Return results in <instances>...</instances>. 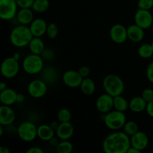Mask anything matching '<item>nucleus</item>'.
Wrapping results in <instances>:
<instances>
[{
	"label": "nucleus",
	"instance_id": "423d86ee",
	"mask_svg": "<svg viewBox=\"0 0 153 153\" xmlns=\"http://www.w3.org/2000/svg\"><path fill=\"white\" fill-rule=\"evenodd\" d=\"M18 136L25 142H31L37 137V127L30 121L22 122L16 128Z\"/></svg>",
	"mask_w": 153,
	"mask_h": 153
},
{
	"label": "nucleus",
	"instance_id": "7c9ffc66",
	"mask_svg": "<svg viewBox=\"0 0 153 153\" xmlns=\"http://www.w3.org/2000/svg\"><path fill=\"white\" fill-rule=\"evenodd\" d=\"M58 120L60 123L70 122L72 118V114L67 108H61L58 112Z\"/></svg>",
	"mask_w": 153,
	"mask_h": 153
},
{
	"label": "nucleus",
	"instance_id": "4c0bfd02",
	"mask_svg": "<svg viewBox=\"0 0 153 153\" xmlns=\"http://www.w3.org/2000/svg\"><path fill=\"white\" fill-rule=\"evenodd\" d=\"M79 73H80L81 76H82L83 78H87L89 76L90 73H91V70L87 66H82L79 68V70H78Z\"/></svg>",
	"mask_w": 153,
	"mask_h": 153
},
{
	"label": "nucleus",
	"instance_id": "a878e982",
	"mask_svg": "<svg viewBox=\"0 0 153 153\" xmlns=\"http://www.w3.org/2000/svg\"><path fill=\"white\" fill-rule=\"evenodd\" d=\"M114 108L117 111L125 112L129 108V102L122 95L114 97Z\"/></svg>",
	"mask_w": 153,
	"mask_h": 153
},
{
	"label": "nucleus",
	"instance_id": "0eeeda50",
	"mask_svg": "<svg viewBox=\"0 0 153 153\" xmlns=\"http://www.w3.org/2000/svg\"><path fill=\"white\" fill-rule=\"evenodd\" d=\"M18 6L16 0H0V18L3 20H11L16 16Z\"/></svg>",
	"mask_w": 153,
	"mask_h": 153
},
{
	"label": "nucleus",
	"instance_id": "c03bdc74",
	"mask_svg": "<svg viewBox=\"0 0 153 153\" xmlns=\"http://www.w3.org/2000/svg\"><path fill=\"white\" fill-rule=\"evenodd\" d=\"M10 149L7 147L4 146H0V153H10Z\"/></svg>",
	"mask_w": 153,
	"mask_h": 153
},
{
	"label": "nucleus",
	"instance_id": "6ab92c4d",
	"mask_svg": "<svg viewBox=\"0 0 153 153\" xmlns=\"http://www.w3.org/2000/svg\"><path fill=\"white\" fill-rule=\"evenodd\" d=\"M16 18L20 25H30L34 20L33 10L31 8H19Z\"/></svg>",
	"mask_w": 153,
	"mask_h": 153
},
{
	"label": "nucleus",
	"instance_id": "2eb2a0df",
	"mask_svg": "<svg viewBox=\"0 0 153 153\" xmlns=\"http://www.w3.org/2000/svg\"><path fill=\"white\" fill-rule=\"evenodd\" d=\"M16 118L14 111L10 105H2L0 107V125L4 126H11Z\"/></svg>",
	"mask_w": 153,
	"mask_h": 153
},
{
	"label": "nucleus",
	"instance_id": "4be33fe9",
	"mask_svg": "<svg viewBox=\"0 0 153 153\" xmlns=\"http://www.w3.org/2000/svg\"><path fill=\"white\" fill-rule=\"evenodd\" d=\"M55 132L50 125L42 124L37 127V137L43 141H49L55 136Z\"/></svg>",
	"mask_w": 153,
	"mask_h": 153
},
{
	"label": "nucleus",
	"instance_id": "ea45409f",
	"mask_svg": "<svg viewBox=\"0 0 153 153\" xmlns=\"http://www.w3.org/2000/svg\"><path fill=\"white\" fill-rule=\"evenodd\" d=\"M26 153H44V151L39 146H32L26 151Z\"/></svg>",
	"mask_w": 153,
	"mask_h": 153
},
{
	"label": "nucleus",
	"instance_id": "a19ab883",
	"mask_svg": "<svg viewBox=\"0 0 153 153\" xmlns=\"http://www.w3.org/2000/svg\"><path fill=\"white\" fill-rule=\"evenodd\" d=\"M59 140H60V139L58 138V137H55V136H54V137H52V138L51 139V140H49V143H50L51 146H53V147H55H55H56L57 146H58V143H59V142H60V141H59Z\"/></svg>",
	"mask_w": 153,
	"mask_h": 153
},
{
	"label": "nucleus",
	"instance_id": "49530a36",
	"mask_svg": "<svg viewBox=\"0 0 153 153\" xmlns=\"http://www.w3.org/2000/svg\"><path fill=\"white\" fill-rule=\"evenodd\" d=\"M7 88V85H6L5 82H1L0 83V91H2L4 90H5Z\"/></svg>",
	"mask_w": 153,
	"mask_h": 153
},
{
	"label": "nucleus",
	"instance_id": "20e7f679",
	"mask_svg": "<svg viewBox=\"0 0 153 153\" xmlns=\"http://www.w3.org/2000/svg\"><path fill=\"white\" fill-rule=\"evenodd\" d=\"M103 121L107 128L112 131H117L123 128L126 123L125 112L117 110H111L106 114H103Z\"/></svg>",
	"mask_w": 153,
	"mask_h": 153
},
{
	"label": "nucleus",
	"instance_id": "5701e85b",
	"mask_svg": "<svg viewBox=\"0 0 153 153\" xmlns=\"http://www.w3.org/2000/svg\"><path fill=\"white\" fill-rule=\"evenodd\" d=\"M147 102L142 97H135L129 102V109L134 113H141L146 111Z\"/></svg>",
	"mask_w": 153,
	"mask_h": 153
},
{
	"label": "nucleus",
	"instance_id": "b1692460",
	"mask_svg": "<svg viewBox=\"0 0 153 153\" xmlns=\"http://www.w3.org/2000/svg\"><path fill=\"white\" fill-rule=\"evenodd\" d=\"M28 48L31 53L40 55L45 49L44 42L40 37H34L28 44Z\"/></svg>",
	"mask_w": 153,
	"mask_h": 153
},
{
	"label": "nucleus",
	"instance_id": "412c9836",
	"mask_svg": "<svg viewBox=\"0 0 153 153\" xmlns=\"http://www.w3.org/2000/svg\"><path fill=\"white\" fill-rule=\"evenodd\" d=\"M41 79H43L47 85H52L58 80V74L56 69L52 66L43 68L41 72Z\"/></svg>",
	"mask_w": 153,
	"mask_h": 153
},
{
	"label": "nucleus",
	"instance_id": "e433bc0d",
	"mask_svg": "<svg viewBox=\"0 0 153 153\" xmlns=\"http://www.w3.org/2000/svg\"><path fill=\"white\" fill-rule=\"evenodd\" d=\"M146 75L148 80L153 84V61L148 65L146 70Z\"/></svg>",
	"mask_w": 153,
	"mask_h": 153
},
{
	"label": "nucleus",
	"instance_id": "79ce46f5",
	"mask_svg": "<svg viewBox=\"0 0 153 153\" xmlns=\"http://www.w3.org/2000/svg\"><path fill=\"white\" fill-rule=\"evenodd\" d=\"M25 101V96L22 94L19 93V94H17V98H16V103H22Z\"/></svg>",
	"mask_w": 153,
	"mask_h": 153
},
{
	"label": "nucleus",
	"instance_id": "8fccbe9b",
	"mask_svg": "<svg viewBox=\"0 0 153 153\" xmlns=\"http://www.w3.org/2000/svg\"><path fill=\"white\" fill-rule=\"evenodd\" d=\"M151 44H152V48H153V40H152V43H151Z\"/></svg>",
	"mask_w": 153,
	"mask_h": 153
},
{
	"label": "nucleus",
	"instance_id": "7ed1b4c3",
	"mask_svg": "<svg viewBox=\"0 0 153 153\" xmlns=\"http://www.w3.org/2000/svg\"><path fill=\"white\" fill-rule=\"evenodd\" d=\"M102 85L105 93L113 97L122 95L125 88L124 82L122 79L114 74L106 76L103 79Z\"/></svg>",
	"mask_w": 153,
	"mask_h": 153
},
{
	"label": "nucleus",
	"instance_id": "58836bf2",
	"mask_svg": "<svg viewBox=\"0 0 153 153\" xmlns=\"http://www.w3.org/2000/svg\"><path fill=\"white\" fill-rule=\"evenodd\" d=\"M146 111L150 117L153 118V100L149 102H147V105H146Z\"/></svg>",
	"mask_w": 153,
	"mask_h": 153
},
{
	"label": "nucleus",
	"instance_id": "f3484780",
	"mask_svg": "<svg viewBox=\"0 0 153 153\" xmlns=\"http://www.w3.org/2000/svg\"><path fill=\"white\" fill-rule=\"evenodd\" d=\"M47 26L48 24L44 19L42 18H37L34 19V20L31 22L29 28L34 37H41L42 36L46 34Z\"/></svg>",
	"mask_w": 153,
	"mask_h": 153
},
{
	"label": "nucleus",
	"instance_id": "a211bd4d",
	"mask_svg": "<svg viewBox=\"0 0 153 153\" xmlns=\"http://www.w3.org/2000/svg\"><path fill=\"white\" fill-rule=\"evenodd\" d=\"M127 33H128V39L134 43H139L142 41L145 36L144 29L139 25H136L135 23L129 25L127 28Z\"/></svg>",
	"mask_w": 153,
	"mask_h": 153
},
{
	"label": "nucleus",
	"instance_id": "473e14b6",
	"mask_svg": "<svg viewBox=\"0 0 153 153\" xmlns=\"http://www.w3.org/2000/svg\"><path fill=\"white\" fill-rule=\"evenodd\" d=\"M137 7L143 10H150L153 7V0H138Z\"/></svg>",
	"mask_w": 153,
	"mask_h": 153
},
{
	"label": "nucleus",
	"instance_id": "a18cd8bd",
	"mask_svg": "<svg viewBox=\"0 0 153 153\" xmlns=\"http://www.w3.org/2000/svg\"><path fill=\"white\" fill-rule=\"evenodd\" d=\"M59 124L60 123H58L56 122V121H54V122L51 123L50 126L52 127V129H54V130H55V131H56L57 128H58V126H59Z\"/></svg>",
	"mask_w": 153,
	"mask_h": 153
},
{
	"label": "nucleus",
	"instance_id": "f704fd0d",
	"mask_svg": "<svg viewBox=\"0 0 153 153\" xmlns=\"http://www.w3.org/2000/svg\"><path fill=\"white\" fill-rule=\"evenodd\" d=\"M141 97L146 100L147 102L153 100V90L151 88H146L142 91Z\"/></svg>",
	"mask_w": 153,
	"mask_h": 153
},
{
	"label": "nucleus",
	"instance_id": "aec40b11",
	"mask_svg": "<svg viewBox=\"0 0 153 153\" xmlns=\"http://www.w3.org/2000/svg\"><path fill=\"white\" fill-rule=\"evenodd\" d=\"M17 93L11 88H6L0 93V101L5 105H12L16 102Z\"/></svg>",
	"mask_w": 153,
	"mask_h": 153
},
{
	"label": "nucleus",
	"instance_id": "ddd939ff",
	"mask_svg": "<svg viewBox=\"0 0 153 153\" xmlns=\"http://www.w3.org/2000/svg\"><path fill=\"white\" fill-rule=\"evenodd\" d=\"M97 110L102 114H106L114 108V97L105 93L97 98L96 102Z\"/></svg>",
	"mask_w": 153,
	"mask_h": 153
},
{
	"label": "nucleus",
	"instance_id": "39448f33",
	"mask_svg": "<svg viewBox=\"0 0 153 153\" xmlns=\"http://www.w3.org/2000/svg\"><path fill=\"white\" fill-rule=\"evenodd\" d=\"M22 67L24 71L28 74H39L44 68V60L43 59L41 55L31 53L24 58Z\"/></svg>",
	"mask_w": 153,
	"mask_h": 153
},
{
	"label": "nucleus",
	"instance_id": "1a4fd4ad",
	"mask_svg": "<svg viewBox=\"0 0 153 153\" xmlns=\"http://www.w3.org/2000/svg\"><path fill=\"white\" fill-rule=\"evenodd\" d=\"M48 91L47 84L43 79H34L28 85V93L34 99H40L44 97Z\"/></svg>",
	"mask_w": 153,
	"mask_h": 153
},
{
	"label": "nucleus",
	"instance_id": "f03ea898",
	"mask_svg": "<svg viewBox=\"0 0 153 153\" xmlns=\"http://www.w3.org/2000/svg\"><path fill=\"white\" fill-rule=\"evenodd\" d=\"M33 37L29 27L19 24L10 31V41L15 47L22 48L28 46Z\"/></svg>",
	"mask_w": 153,
	"mask_h": 153
},
{
	"label": "nucleus",
	"instance_id": "393cba45",
	"mask_svg": "<svg viewBox=\"0 0 153 153\" xmlns=\"http://www.w3.org/2000/svg\"><path fill=\"white\" fill-rule=\"evenodd\" d=\"M79 88H80L82 94L86 96H91L95 92L96 84L94 81L91 78H84Z\"/></svg>",
	"mask_w": 153,
	"mask_h": 153
},
{
	"label": "nucleus",
	"instance_id": "9d476101",
	"mask_svg": "<svg viewBox=\"0 0 153 153\" xmlns=\"http://www.w3.org/2000/svg\"><path fill=\"white\" fill-rule=\"evenodd\" d=\"M134 23L143 28L148 29L152 25L153 15L149 10L138 8L134 14Z\"/></svg>",
	"mask_w": 153,
	"mask_h": 153
},
{
	"label": "nucleus",
	"instance_id": "2f4dec72",
	"mask_svg": "<svg viewBox=\"0 0 153 153\" xmlns=\"http://www.w3.org/2000/svg\"><path fill=\"white\" fill-rule=\"evenodd\" d=\"M58 34V25H56L55 23H49L48 24L47 26V29H46V34L49 39L51 40H53L55 39V37H57Z\"/></svg>",
	"mask_w": 153,
	"mask_h": 153
},
{
	"label": "nucleus",
	"instance_id": "de8ad7c7",
	"mask_svg": "<svg viewBox=\"0 0 153 153\" xmlns=\"http://www.w3.org/2000/svg\"><path fill=\"white\" fill-rule=\"evenodd\" d=\"M13 58H14L16 60H17V61H19V60L20 59V54L18 53V52H16V53L13 54Z\"/></svg>",
	"mask_w": 153,
	"mask_h": 153
},
{
	"label": "nucleus",
	"instance_id": "9b49d317",
	"mask_svg": "<svg viewBox=\"0 0 153 153\" xmlns=\"http://www.w3.org/2000/svg\"><path fill=\"white\" fill-rule=\"evenodd\" d=\"M84 78L79 71L70 70L66 71L62 76V81L64 85L70 88H79Z\"/></svg>",
	"mask_w": 153,
	"mask_h": 153
},
{
	"label": "nucleus",
	"instance_id": "c756f323",
	"mask_svg": "<svg viewBox=\"0 0 153 153\" xmlns=\"http://www.w3.org/2000/svg\"><path fill=\"white\" fill-rule=\"evenodd\" d=\"M123 131L128 136H132L135 134L137 131H138V126L134 121H126L123 126Z\"/></svg>",
	"mask_w": 153,
	"mask_h": 153
},
{
	"label": "nucleus",
	"instance_id": "bb28decb",
	"mask_svg": "<svg viewBox=\"0 0 153 153\" xmlns=\"http://www.w3.org/2000/svg\"><path fill=\"white\" fill-rule=\"evenodd\" d=\"M139 56L144 59H148L151 58L153 55V48L152 44L149 43H143L140 45V47L138 48L137 50Z\"/></svg>",
	"mask_w": 153,
	"mask_h": 153
},
{
	"label": "nucleus",
	"instance_id": "f8f14e48",
	"mask_svg": "<svg viewBox=\"0 0 153 153\" xmlns=\"http://www.w3.org/2000/svg\"><path fill=\"white\" fill-rule=\"evenodd\" d=\"M110 37L114 43L121 44L128 39L127 28L121 24H115L110 29Z\"/></svg>",
	"mask_w": 153,
	"mask_h": 153
},
{
	"label": "nucleus",
	"instance_id": "37998d69",
	"mask_svg": "<svg viewBox=\"0 0 153 153\" xmlns=\"http://www.w3.org/2000/svg\"><path fill=\"white\" fill-rule=\"evenodd\" d=\"M140 150H138V149H137L136 148L133 147V146H130L129 149H128V151H127V153H140Z\"/></svg>",
	"mask_w": 153,
	"mask_h": 153
},
{
	"label": "nucleus",
	"instance_id": "c85d7f7f",
	"mask_svg": "<svg viewBox=\"0 0 153 153\" xmlns=\"http://www.w3.org/2000/svg\"><path fill=\"white\" fill-rule=\"evenodd\" d=\"M55 150L58 153H70L73 150V145L69 140H61L55 147Z\"/></svg>",
	"mask_w": 153,
	"mask_h": 153
},
{
	"label": "nucleus",
	"instance_id": "09e8293b",
	"mask_svg": "<svg viewBox=\"0 0 153 153\" xmlns=\"http://www.w3.org/2000/svg\"><path fill=\"white\" fill-rule=\"evenodd\" d=\"M3 126H4L0 125V136H2V134H3V131H4Z\"/></svg>",
	"mask_w": 153,
	"mask_h": 153
},
{
	"label": "nucleus",
	"instance_id": "72a5a7b5",
	"mask_svg": "<svg viewBox=\"0 0 153 153\" xmlns=\"http://www.w3.org/2000/svg\"><path fill=\"white\" fill-rule=\"evenodd\" d=\"M40 55L45 61H52L55 58V52L50 48H48V49L45 48L44 51Z\"/></svg>",
	"mask_w": 153,
	"mask_h": 153
},
{
	"label": "nucleus",
	"instance_id": "4468645a",
	"mask_svg": "<svg viewBox=\"0 0 153 153\" xmlns=\"http://www.w3.org/2000/svg\"><path fill=\"white\" fill-rule=\"evenodd\" d=\"M131 146L140 150V152L146 149L149 144V137L146 133L138 131L130 137Z\"/></svg>",
	"mask_w": 153,
	"mask_h": 153
},
{
	"label": "nucleus",
	"instance_id": "cd10ccee",
	"mask_svg": "<svg viewBox=\"0 0 153 153\" xmlns=\"http://www.w3.org/2000/svg\"><path fill=\"white\" fill-rule=\"evenodd\" d=\"M49 0H34L31 9L37 13H43L49 9Z\"/></svg>",
	"mask_w": 153,
	"mask_h": 153
},
{
	"label": "nucleus",
	"instance_id": "6e6552de",
	"mask_svg": "<svg viewBox=\"0 0 153 153\" xmlns=\"http://www.w3.org/2000/svg\"><path fill=\"white\" fill-rule=\"evenodd\" d=\"M19 71V61L13 56L7 57L1 64V73L6 79H13Z\"/></svg>",
	"mask_w": 153,
	"mask_h": 153
},
{
	"label": "nucleus",
	"instance_id": "3c124183",
	"mask_svg": "<svg viewBox=\"0 0 153 153\" xmlns=\"http://www.w3.org/2000/svg\"><path fill=\"white\" fill-rule=\"evenodd\" d=\"M152 26H153V20H152Z\"/></svg>",
	"mask_w": 153,
	"mask_h": 153
},
{
	"label": "nucleus",
	"instance_id": "c9c22d12",
	"mask_svg": "<svg viewBox=\"0 0 153 153\" xmlns=\"http://www.w3.org/2000/svg\"><path fill=\"white\" fill-rule=\"evenodd\" d=\"M19 8H31L34 0H16Z\"/></svg>",
	"mask_w": 153,
	"mask_h": 153
},
{
	"label": "nucleus",
	"instance_id": "f257e3e1",
	"mask_svg": "<svg viewBox=\"0 0 153 153\" xmlns=\"http://www.w3.org/2000/svg\"><path fill=\"white\" fill-rule=\"evenodd\" d=\"M130 146V136L119 130L114 131L102 142V149L105 153H127Z\"/></svg>",
	"mask_w": 153,
	"mask_h": 153
},
{
	"label": "nucleus",
	"instance_id": "dca6fc26",
	"mask_svg": "<svg viewBox=\"0 0 153 153\" xmlns=\"http://www.w3.org/2000/svg\"><path fill=\"white\" fill-rule=\"evenodd\" d=\"M55 134L61 140H69L74 134V127L70 122L60 123L59 126L55 131Z\"/></svg>",
	"mask_w": 153,
	"mask_h": 153
}]
</instances>
